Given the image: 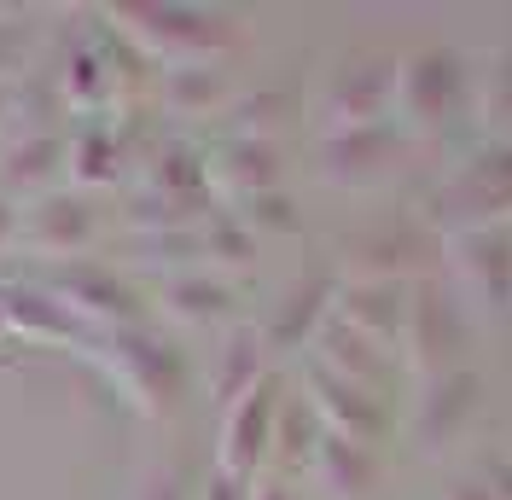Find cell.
<instances>
[{
  "mask_svg": "<svg viewBox=\"0 0 512 500\" xmlns=\"http://www.w3.org/2000/svg\"><path fill=\"white\" fill-rule=\"evenodd\" d=\"M105 367L117 373V384L146 413H163V407L175 402V390H181V355L163 338H152V332H117L105 344Z\"/></svg>",
  "mask_w": 512,
  "mask_h": 500,
  "instance_id": "6da1fadb",
  "label": "cell"
},
{
  "mask_svg": "<svg viewBox=\"0 0 512 500\" xmlns=\"http://www.w3.org/2000/svg\"><path fill=\"white\" fill-rule=\"evenodd\" d=\"M123 18H134L128 30L140 35V41H152L163 53H175V59L187 64L198 53H216L227 35V18H210V12H192V6H128Z\"/></svg>",
  "mask_w": 512,
  "mask_h": 500,
  "instance_id": "7a4b0ae2",
  "label": "cell"
},
{
  "mask_svg": "<svg viewBox=\"0 0 512 500\" xmlns=\"http://www.w3.org/2000/svg\"><path fill=\"white\" fill-rule=\"evenodd\" d=\"M309 390H315V407H320V419H326L332 437L361 442V448H367V442L384 431V413H379V402H373L367 384H350V378L315 367V373H309Z\"/></svg>",
  "mask_w": 512,
  "mask_h": 500,
  "instance_id": "3957f363",
  "label": "cell"
},
{
  "mask_svg": "<svg viewBox=\"0 0 512 500\" xmlns=\"http://www.w3.org/2000/svg\"><path fill=\"white\" fill-rule=\"evenodd\" d=\"M53 297L70 314H105V320L134 314V291L111 268H99V262H64L59 274H53Z\"/></svg>",
  "mask_w": 512,
  "mask_h": 500,
  "instance_id": "277c9868",
  "label": "cell"
},
{
  "mask_svg": "<svg viewBox=\"0 0 512 500\" xmlns=\"http://www.w3.org/2000/svg\"><path fill=\"white\" fill-rule=\"evenodd\" d=\"M402 88H408V105H414L425 123H443L448 111L460 105V94H466V70H460V53H448V47H431V53H419V59L402 70Z\"/></svg>",
  "mask_w": 512,
  "mask_h": 500,
  "instance_id": "5b68a950",
  "label": "cell"
},
{
  "mask_svg": "<svg viewBox=\"0 0 512 500\" xmlns=\"http://www.w3.org/2000/svg\"><path fill=\"white\" fill-rule=\"evenodd\" d=\"M390 88H396V64L390 59H361V64H350V70H338L326 111H332L338 123H350V128H367V123H379V105H384Z\"/></svg>",
  "mask_w": 512,
  "mask_h": 500,
  "instance_id": "8992f818",
  "label": "cell"
},
{
  "mask_svg": "<svg viewBox=\"0 0 512 500\" xmlns=\"http://www.w3.org/2000/svg\"><path fill=\"white\" fill-rule=\"evenodd\" d=\"M460 216H501L512 210V146H495L489 157H478L443 198Z\"/></svg>",
  "mask_w": 512,
  "mask_h": 500,
  "instance_id": "52a82bcc",
  "label": "cell"
},
{
  "mask_svg": "<svg viewBox=\"0 0 512 500\" xmlns=\"http://www.w3.org/2000/svg\"><path fill=\"white\" fill-rule=\"evenodd\" d=\"M0 320L18 326V332L47 338V344H70V338H82V320L64 309L53 291H35V285H0Z\"/></svg>",
  "mask_w": 512,
  "mask_h": 500,
  "instance_id": "ba28073f",
  "label": "cell"
},
{
  "mask_svg": "<svg viewBox=\"0 0 512 500\" xmlns=\"http://www.w3.org/2000/svg\"><path fill=\"white\" fill-rule=\"evenodd\" d=\"M268 431H274V384L262 378L245 402H233V413H227V448H222V471H233V477H245V471L256 466V454H262V442H268Z\"/></svg>",
  "mask_w": 512,
  "mask_h": 500,
  "instance_id": "9c48e42d",
  "label": "cell"
},
{
  "mask_svg": "<svg viewBox=\"0 0 512 500\" xmlns=\"http://www.w3.org/2000/svg\"><path fill=\"white\" fill-rule=\"evenodd\" d=\"M30 245L47 250V256H70V250H82V239L94 233V210L82 204V198H47L41 210L30 216Z\"/></svg>",
  "mask_w": 512,
  "mask_h": 500,
  "instance_id": "30bf717a",
  "label": "cell"
},
{
  "mask_svg": "<svg viewBox=\"0 0 512 500\" xmlns=\"http://www.w3.org/2000/svg\"><path fill=\"white\" fill-rule=\"evenodd\" d=\"M472 402H478V378H472V373L437 378V390L425 396V419H419V437H425V448H443V442L460 431V419L472 413Z\"/></svg>",
  "mask_w": 512,
  "mask_h": 500,
  "instance_id": "8fae6325",
  "label": "cell"
},
{
  "mask_svg": "<svg viewBox=\"0 0 512 500\" xmlns=\"http://www.w3.org/2000/svg\"><path fill=\"white\" fill-rule=\"evenodd\" d=\"M338 320L355 326L361 338H396L402 332V297H396V285H355Z\"/></svg>",
  "mask_w": 512,
  "mask_h": 500,
  "instance_id": "7c38bea8",
  "label": "cell"
},
{
  "mask_svg": "<svg viewBox=\"0 0 512 500\" xmlns=\"http://www.w3.org/2000/svg\"><path fill=\"white\" fill-rule=\"evenodd\" d=\"M466 268H472V280L483 285V297H489L495 309H507V303H512V239H507V233H495V227L478 233Z\"/></svg>",
  "mask_w": 512,
  "mask_h": 500,
  "instance_id": "4fadbf2b",
  "label": "cell"
},
{
  "mask_svg": "<svg viewBox=\"0 0 512 500\" xmlns=\"http://www.w3.org/2000/svg\"><path fill=\"white\" fill-rule=\"evenodd\" d=\"M262 338L256 332H239L233 344H227V361H222V373H216V396H222L227 407L233 402H245L256 384H262Z\"/></svg>",
  "mask_w": 512,
  "mask_h": 500,
  "instance_id": "5bb4252c",
  "label": "cell"
},
{
  "mask_svg": "<svg viewBox=\"0 0 512 500\" xmlns=\"http://www.w3.org/2000/svg\"><path fill=\"white\" fill-rule=\"evenodd\" d=\"M152 187L175 204V216H181V204H192V198H204V163L187 152V146H169V152L158 157V169H152Z\"/></svg>",
  "mask_w": 512,
  "mask_h": 500,
  "instance_id": "9a60e30c",
  "label": "cell"
},
{
  "mask_svg": "<svg viewBox=\"0 0 512 500\" xmlns=\"http://www.w3.org/2000/svg\"><path fill=\"white\" fill-rule=\"evenodd\" d=\"M320 466H326V477H332V489L338 495H361L367 489V477H373V460H367V448L361 442H344V437H320Z\"/></svg>",
  "mask_w": 512,
  "mask_h": 500,
  "instance_id": "2e32d148",
  "label": "cell"
},
{
  "mask_svg": "<svg viewBox=\"0 0 512 500\" xmlns=\"http://www.w3.org/2000/svg\"><path fill=\"white\" fill-rule=\"evenodd\" d=\"M227 181L245 192H268L280 181V152L268 146V140H239V146H227Z\"/></svg>",
  "mask_w": 512,
  "mask_h": 500,
  "instance_id": "e0dca14e",
  "label": "cell"
},
{
  "mask_svg": "<svg viewBox=\"0 0 512 500\" xmlns=\"http://www.w3.org/2000/svg\"><path fill=\"white\" fill-rule=\"evenodd\" d=\"M419 314V344L431 349V355H448V349L460 344V314H454V303H448L443 291H425L414 303Z\"/></svg>",
  "mask_w": 512,
  "mask_h": 500,
  "instance_id": "ac0fdd59",
  "label": "cell"
},
{
  "mask_svg": "<svg viewBox=\"0 0 512 500\" xmlns=\"http://www.w3.org/2000/svg\"><path fill=\"white\" fill-rule=\"evenodd\" d=\"M70 157H76L70 169H76L82 181H111L123 152H117V134H105V128H82V140L70 146Z\"/></svg>",
  "mask_w": 512,
  "mask_h": 500,
  "instance_id": "d6986e66",
  "label": "cell"
},
{
  "mask_svg": "<svg viewBox=\"0 0 512 500\" xmlns=\"http://www.w3.org/2000/svg\"><path fill=\"white\" fill-rule=\"evenodd\" d=\"M233 297H227V285L216 280H175L169 285V309L181 314V320H216Z\"/></svg>",
  "mask_w": 512,
  "mask_h": 500,
  "instance_id": "ffe728a7",
  "label": "cell"
},
{
  "mask_svg": "<svg viewBox=\"0 0 512 500\" xmlns=\"http://www.w3.org/2000/svg\"><path fill=\"white\" fill-rule=\"evenodd\" d=\"M53 157H59L53 140H30V146H18V152H12V169H6V181H12V187L47 181V175H53Z\"/></svg>",
  "mask_w": 512,
  "mask_h": 500,
  "instance_id": "44dd1931",
  "label": "cell"
},
{
  "mask_svg": "<svg viewBox=\"0 0 512 500\" xmlns=\"http://www.w3.org/2000/svg\"><path fill=\"white\" fill-rule=\"evenodd\" d=\"M64 88H70V99L94 105V99H99V53H88V47H76V53L64 59Z\"/></svg>",
  "mask_w": 512,
  "mask_h": 500,
  "instance_id": "7402d4cb",
  "label": "cell"
},
{
  "mask_svg": "<svg viewBox=\"0 0 512 500\" xmlns=\"http://www.w3.org/2000/svg\"><path fill=\"white\" fill-rule=\"evenodd\" d=\"M169 94H175V105H210V99H216V82H204L192 64H181L175 82H169Z\"/></svg>",
  "mask_w": 512,
  "mask_h": 500,
  "instance_id": "603a6c76",
  "label": "cell"
},
{
  "mask_svg": "<svg viewBox=\"0 0 512 500\" xmlns=\"http://www.w3.org/2000/svg\"><path fill=\"white\" fill-rule=\"evenodd\" d=\"M210 245L227 250V262H251V233H239L233 221H216L210 227Z\"/></svg>",
  "mask_w": 512,
  "mask_h": 500,
  "instance_id": "cb8c5ba5",
  "label": "cell"
},
{
  "mask_svg": "<svg viewBox=\"0 0 512 500\" xmlns=\"http://www.w3.org/2000/svg\"><path fill=\"white\" fill-rule=\"evenodd\" d=\"M204 500H251V489H245V477L216 471V477H210V495H204Z\"/></svg>",
  "mask_w": 512,
  "mask_h": 500,
  "instance_id": "d4e9b609",
  "label": "cell"
},
{
  "mask_svg": "<svg viewBox=\"0 0 512 500\" xmlns=\"http://www.w3.org/2000/svg\"><path fill=\"white\" fill-rule=\"evenodd\" d=\"M483 483H489L495 500H512V460H495V466L483 471Z\"/></svg>",
  "mask_w": 512,
  "mask_h": 500,
  "instance_id": "484cf974",
  "label": "cell"
},
{
  "mask_svg": "<svg viewBox=\"0 0 512 500\" xmlns=\"http://www.w3.org/2000/svg\"><path fill=\"white\" fill-rule=\"evenodd\" d=\"M256 210H262V221H274V227H291V204H286V198H268V192H262V198H256Z\"/></svg>",
  "mask_w": 512,
  "mask_h": 500,
  "instance_id": "4316f807",
  "label": "cell"
},
{
  "mask_svg": "<svg viewBox=\"0 0 512 500\" xmlns=\"http://www.w3.org/2000/svg\"><path fill=\"white\" fill-rule=\"evenodd\" d=\"M448 500H495V495H489V483H454Z\"/></svg>",
  "mask_w": 512,
  "mask_h": 500,
  "instance_id": "83f0119b",
  "label": "cell"
},
{
  "mask_svg": "<svg viewBox=\"0 0 512 500\" xmlns=\"http://www.w3.org/2000/svg\"><path fill=\"white\" fill-rule=\"evenodd\" d=\"M12 233H18V210H12V204H6V198H0V245H6V239H12Z\"/></svg>",
  "mask_w": 512,
  "mask_h": 500,
  "instance_id": "f1b7e54d",
  "label": "cell"
},
{
  "mask_svg": "<svg viewBox=\"0 0 512 500\" xmlns=\"http://www.w3.org/2000/svg\"><path fill=\"white\" fill-rule=\"evenodd\" d=\"M140 500H181V495H175V483H169V477H158V483H152Z\"/></svg>",
  "mask_w": 512,
  "mask_h": 500,
  "instance_id": "f546056e",
  "label": "cell"
},
{
  "mask_svg": "<svg viewBox=\"0 0 512 500\" xmlns=\"http://www.w3.org/2000/svg\"><path fill=\"white\" fill-rule=\"evenodd\" d=\"M262 500H286V489H268V495H262Z\"/></svg>",
  "mask_w": 512,
  "mask_h": 500,
  "instance_id": "4dcf8cb0",
  "label": "cell"
}]
</instances>
